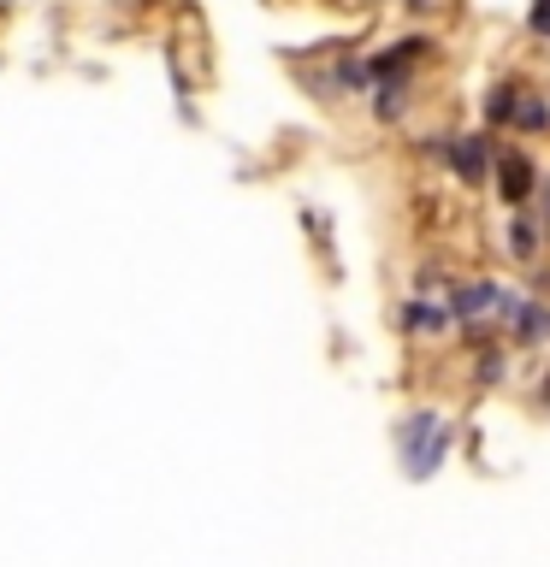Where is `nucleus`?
Returning <instances> with one entry per match:
<instances>
[{"mask_svg": "<svg viewBox=\"0 0 550 567\" xmlns=\"http://www.w3.org/2000/svg\"><path fill=\"white\" fill-rule=\"evenodd\" d=\"M397 450H403L415 478H432L444 467V455H450V420L432 414V408H426V414H408L403 432H397Z\"/></svg>", "mask_w": 550, "mask_h": 567, "instance_id": "1", "label": "nucleus"}, {"mask_svg": "<svg viewBox=\"0 0 550 567\" xmlns=\"http://www.w3.org/2000/svg\"><path fill=\"white\" fill-rule=\"evenodd\" d=\"M450 308H456V319H468V326H486V319H497V313H515V301H509L503 284L486 278V284H461Z\"/></svg>", "mask_w": 550, "mask_h": 567, "instance_id": "2", "label": "nucleus"}, {"mask_svg": "<svg viewBox=\"0 0 550 567\" xmlns=\"http://www.w3.org/2000/svg\"><path fill=\"white\" fill-rule=\"evenodd\" d=\"M497 189H503V202L521 207L532 189H539V177H532V159L527 154H503L497 159Z\"/></svg>", "mask_w": 550, "mask_h": 567, "instance_id": "3", "label": "nucleus"}, {"mask_svg": "<svg viewBox=\"0 0 550 567\" xmlns=\"http://www.w3.org/2000/svg\"><path fill=\"white\" fill-rule=\"evenodd\" d=\"M450 166H456L461 184H479V177H486V166H491V142H486V136H456V142H450Z\"/></svg>", "mask_w": 550, "mask_h": 567, "instance_id": "4", "label": "nucleus"}, {"mask_svg": "<svg viewBox=\"0 0 550 567\" xmlns=\"http://www.w3.org/2000/svg\"><path fill=\"white\" fill-rule=\"evenodd\" d=\"M515 337H521V343H550V308L544 301H521V308H515Z\"/></svg>", "mask_w": 550, "mask_h": 567, "instance_id": "5", "label": "nucleus"}, {"mask_svg": "<svg viewBox=\"0 0 550 567\" xmlns=\"http://www.w3.org/2000/svg\"><path fill=\"white\" fill-rule=\"evenodd\" d=\"M426 42H420V35H408V42H390V53H379V60H373L367 71H373V78H397V71L408 65V60H415V53H420Z\"/></svg>", "mask_w": 550, "mask_h": 567, "instance_id": "6", "label": "nucleus"}, {"mask_svg": "<svg viewBox=\"0 0 550 567\" xmlns=\"http://www.w3.org/2000/svg\"><path fill=\"white\" fill-rule=\"evenodd\" d=\"M403 319H408L415 331H426V337H432V331H444V326L456 319V308H426V301H408V308H403Z\"/></svg>", "mask_w": 550, "mask_h": 567, "instance_id": "7", "label": "nucleus"}, {"mask_svg": "<svg viewBox=\"0 0 550 567\" xmlns=\"http://www.w3.org/2000/svg\"><path fill=\"white\" fill-rule=\"evenodd\" d=\"M515 106H521V95H515L509 83H497L491 95H486V118H491V124H509V118H515Z\"/></svg>", "mask_w": 550, "mask_h": 567, "instance_id": "8", "label": "nucleus"}, {"mask_svg": "<svg viewBox=\"0 0 550 567\" xmlns=\"http://www.w3.org/2000/svg\"><path fill=\"white\" fill-rule=\"evenodd\" d=\"M403 78H379V101H373V113H379V118H397L403 113Z\"/></svg>", "mask_w": 550, "mask_h": 567, "instance_id": "9", "label": "nucleus"}, {"mask_svg": "<svg viewBox=\"0 0 550 567\" xmlns=\"http://www.w3.org/2000/svg\"><path fill=\"white\" fill-rule=\"evenodd\" d=\"M515 124H521V131H544V124H550V106L532 101V95H521V106H515Z\"/></svg>", "mask_w": 550, "mask_h": 567, "instance_id": "10", "label": "nucleus"}, {"mask_svg": "<svg viewBox=\"0 0 550 567\" xmlns=\"http://www.w3.org/2000/svg\"><path fill=\"white\" fill-rule=\"evenodd\" d=\"M509 248H515L521 260H532V248H539V225H532V219H515V225H509Z\"/></svg>", "mask_w": 550, "mask_h": 567, "instance_id": "11", "label": "nucleus"}, {"mask_svg": "<svg viewBox=\"0 0 550 567\" xmlns=\"http://www.w3.org/2000/svg\"><path fill=\"white\" fill-rule=\"evenodd\" d=\"M503 379V354H479V384H497Z\"/></svg>", "mask_w": 550, "mask_h": 567, "instance_id": "12", "label": "nucleus"}, {"mask_svg": "<svg viewBox=\"0 0 550 567\" xmlns=\"http://www.w3.org/2000/svg\"><path fill=\"white\" fill-rule=\"evenodd\" d=\"M532 30L550 35V0H532Z\"/></svg>", "mask_w": 550, "mask_h": 567, "instance_id": "13", "label": "nucleus"}, {"mask_svg": "<svg viewBox=\"0 0 550 567\" xmlns=\"http://www.w3.org/2000/svg\"><path fill=\"white\" fill-rule=\"evenodd\" d=\"M408 7H415V12H432V7H438V0H408Z\"/></svg>", "mask_w": 550, "mask_h": 567, "instance_id": "14", "label": "nucleus"}, {"mask_svg": "<svg viewBox=\"0 0 550 567\" xmlns=\"http://www.w3.org/2000/svg\"><path fill=\"white\" fill-rule=\"evenodd\" d=\"M544 213H550V189H544Z\"/></svg>", "mask_w": 550, "mask_h": 567, "instance_id": "15", "label": "nucleus"}, {"mask_svg": "<svg viewBox=\"0 0 550 567\" xmlns=\"http://www.w3.org/2000/svg\"><path fill=\"white\" fill-rule=\"evenodd\" d=\"M367 7H373V0H367Z\"/></svg>", "mask_w": 550, "mask_h": 567, "instance_id": "16", "label": "nucleus"}]
</instances>
